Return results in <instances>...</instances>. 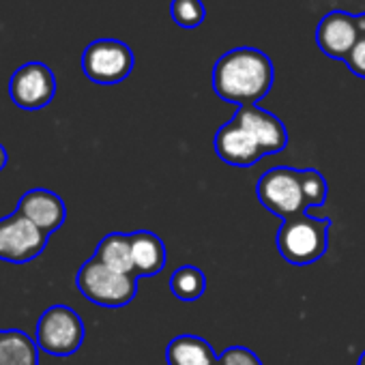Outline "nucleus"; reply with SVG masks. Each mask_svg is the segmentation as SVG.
Here are the masks:
<instances>
[{"label": "nucleus", "mask_w": 365, "mask_h": 365, "mask_svg": "<svg viewBox=\"0 0 365 365\" xmlns=\"http://www.w3.org/2000/svg\"><path fill=\"white\" fill-rule=\"evenodd\" d=\"M273 86V63L256 48H235L220 56L213 69V88L220 99L256 106Z\"/></svg>", "instance_id": "f257e3e1"}, {"label": "nucleus", "mask_w": 365, "mask_h": 365, "mask_svg": "<svg viewBox=\"0 0 365 365\" xmlns=\"http://www.w3.org/2000/svg\"><path fill=\"white\" fill-rule=\"evenodd\" d=\"M329 220H316L309 215H297L284 220L277 232V250L286 262L303 267L322 258L327 252Z\"/></svg>", "instance_id": "f03ea898"}, {"label": "nucleus", "mask_w": 365, "mask_h": 365, "mask_svg": "<svg viewBox=\"0 0 365 365\" xmlns=\"http://www.w3.org/2000/svg\"><path fill=\"white\" fill-rule=\"evenodd\" d=\"M78 290L95 305L123 307L133 301L138 290V277L108 269L95 256L82 264L76 277Z\"/></svg>", "instance_id": "7ed1b4c3"}, {"label": "nucleus", "mask_w": 365, "mask_h": 365, "mask_svg": "<svg viewBox=\"0 0 365 365\" xmlns=\"http://www.w3.org/2000/svg\"><path fill=\"white\" fill-rule=\"evenodd\" d=\"M35 341L48 354L69 356L84 341V322L69 305H52L39 316Z\"/></svg>", "instance_id": "20e7f679"}, {"label": "nucleus", "mask_w": 365, "mask_h": 365, "mask_svg": "<svg viewBox=\"0 0 365 365\" xmlns=\"http://www.w3.org/2000/svg\"><path fill=\"white\" fill-rule=\"evenodd\" d=\"M258 200L269 209L271 213L290 220L305 213V200L301 192V178L299 170L292 168H271L267 170L258 185H256Z\"/></svg>", "instance_id": "39448f33"}, {"label": "nucleus", "mask_w": 365, "mask_h": 365, "mask_svg": "<svg viewBox=\"0 0 365 365\" xmlns=\"http://www.w3.org/2000/svg\"><path fill=\"white\" fill-rule=\"evenodd\" d=\"M133 69V52L116 39H97L82 54V71L95 84H118Z\"/></svg>", "instance_id": "423d86ee"}, {"label": "nucleus", "mask_w": 365, "mask_h": 365, "mask_svg": "<svg viewBox=\"0 0 365 365\" xmlns=\"http://www.w3.org/2000/svg\"><path fill=\"white\" fill-rule=\"evenodd\" d=\"M48 237L20 213L0 220V260L14 264L31 262L46 250Z\"/></svg>", "instance_id": "0eeeda50"}, {"label": "nucleus", "mask_w": 365, "mask_h": 365, "mask_svg": "<svg viewBox=\"0 0 365 365\" xmlns=\"http://www.w3.org/2000/svg\"><path fill=\"white\" fill-rule=\"evenodd\" d=\"M11 101L22 110H41L56 95V78L46 63H26L9 80Z\"/></svg>", "instance_id": "6e6552de"}, {"label": "nucleus", "mask_w": 365, "mask_h": 365, "mask_svg": "<svg viewBox=\"0 0 365 365\" xmlns=\"http://www.w3.org/2000/svg\"><path fill=\"white\" fill-rule=\"evenodd\" d=\"M361 35L363 33L356 16H350L346 11H331L318 22L316 43L327 56L335 61H346Z\"/></svg>", "instance_id": "1a4fd4ad"}, {"label": "nucleus", "mask_w": 365, "mask_h": 365, "mask_svg": "<svg viewBox=\"0 0 365 365\" xmlns=\"http://www.w3.org/2000/svg\"><path fill=\"white\" fill-rule=\"evenodd\" d=\"M232 120H237L260 144L264 155L279 153L288 144V131L284 123L275 114L258 106H241Z\"/></svg>", "instance_id": "9d476101"}, {"label": "nucleus", "mask_w": 365, "mask_h": 365, "mask_svg": "<svg viewBox=\"0 0 365 365\" xmlns=\"http://www.w3.org/2000/svg\"><path fill=\"white\" fill-rule=\"evenodd\" d=\"M16 213H20L29 222H33L46 235L56 232L67 220V207H65L63 198L58 194L50 192V190H31V192H26L20 198Z\"/></svg>", "instance_id": "9b49d317"}, {"label": "nucleus", "mask_w": 365, "mask_h": 365, "mask_svg": "<svg viewBox=\"0 0 365 365\" xmlns=\"http://www.w3.org/2000/svg\"><path fill=\"white\" fill-rule=\"evenodd\" d=\"M215 150L222 161L237 168H250L264 157L260 144L237 120H230L224 127H220L215 135Z\"/></svg>", "instance_id": "f8f14e48"}, {"label": "nucleus", "mask_w": 365, "mask_h": 365, "mask_svg": "<svg viewBox=\"0 0 365 365\" xmlns=\"http://www.w3.org/2000/svg\"><path fill=\"white\" fill-rule=\"evenodd\" d=\"M131 252H133V269L135 277H153L165 267V245L163 241L146 230L131 235Z\"/></svg>", "instance_id": "ddd939ff"}, {"label": "nucleus", "mask_w": 365, "mask_h": 365, "mask_svg": "<svg viewBox=\"0 0 365 365\" xmlns=\"http://www.w3.org/2000/svg\"><path fill=\"white\" fill-rule=\"evenodd\" d=\"M168 365H220L213 346L198 335H178L168 344Z\"/></svg>", "instance_id": "4468645a"}, {"label": "nucleus", "mask_w": 365, "mask_h": 365, "mask_svg": "<svg viewBox=\"0 0 365 365\" xmlns=\"http://www.w3.org/2000/svg\"><path fill=\"white\" fill-rule=\"evenodd\" d=\"M0 365H39V346L24 331L0 333Z\"/></svg>", "instance_id": "2eb2a0df"}, {"label": "nucleus", "mask_w": 365, "mask_h": 365, "mask_svg": "<svg viewBox=\"0 0 365 365\" xmlns=\"http://www.w3.org/2000/svg\"><path fill=\"white\" fill-rule=\"evenodd\" d=\"M95 258L101 264H106L108 269L116 271V273L135 275V269H133V252H131V235L112 232V235L103 237L101 243L97 245Z\"/></svg>", "instance_id": "dca6fc26"}, {"label": "nucleus", "mask_w": 365, "mask_h": 365, "mask_svg": "<svg viewBox=\"0 0 365 365\" xmlns=\"http://www.w3.org/2000/svg\"><path fill=\"white\" fill-rule=\"evenodd\" d=\"M207 279L205 273L198 267H180L170 277V290L180 301H196L205 294Z\"/></svg>", "instance_id": "f3484780"}, {"label": "nucleus", "mask_w": 365, "mask_h": 365, "mask_svg": "<svg viewBox=\"0 0 365 365\" xmlns=\"http://www.w3.org/2000/svg\"><path fill=\"white\" fill-rule=\"evenodd\" d=\"M170 16L180 29H198L205 22L207 9L202 0H172Z\"/></svg>", "instance_id": "a211bd4d"}, {"label": "nucleus", "mask_w": 365, "mask_h": 365, "mask_svg": "<svg viewBox=\"0 0 365 365\" xmlns=\"http://www.w3.org/2000/svg\"><path fill=\"white\" fill-rule=\"evenodd\" d=\"M305 207H320L327 200V182L318 170H299Z\"/></svg>", "instance_id": "6ab92c4d"}, {"label": "nucleus", "mask_w": 365, "mask_h": 365, "mask_svg": "<svg viewBox=\"0 0 365 365\" xmlns=\"http://www.w3.org/2000/svg\"><path fill=\"white\" fill-rule=\"evenodd\" d=\"M220 365H262V363L250 348L232 346L220 354Z\"/></svg>", "instance_id": "aec40b11"}, {"label": "nucleus", "mask_w": 365, "mask_h": 365, "mask_svg": "<svg viewBox=\"0 0 365 365\" xmlns=\"http://www.w3.org/2000/svg\"><path fill=\"white\" fill-rule=\"evenodd\" d=\"M348 65V69L359 76V78H365V35H361V39L356 41V46L350 50L348 58L344 61Z\"/></svg>", "instance_id": "412c9836"}, {"label": "nucleus", "mask_w": 365, "mask_h": 365, "mask_svg": "<svg viewBox=\"0 0 365 365\" xmlns=\"http://www.w3.org/2000/svg\"><path fill=\"white\" fill-rule=\"evenodd\" d=\"M7 161H9V155H7V148L0 144V170H5V165H7Z\"/></svg>", "instance_id": "4be33fe9"}, {"label": "nucleus", "mask_w": 365, "mask_h": 365, "mask_svg": "<svg viewBox=\"0 0 365 365\" xmlns=\"http://www.w3.org/2000/svg\"><path fill=\"white\" fill-rule=\"evenodd\" d=\"M359 18V26H361V33L365 35V14L363 16H356Z\"/></svg>", "instance_id": "5701e85b"}, {"label": "nucleus", "mask_w": 365, "mask_h": 365, "mask_svg": "<svg viewBox=\"0 0 365 365\" xmlns=\"http://www.w3.org/2000/svg\"><path fill=\"white\" fill-rule=\"evenodd\" d=\"M356 365H365V350H363V354L359 356V363Z\"/></svg>", "instance_id": "b1692460"}, {"label": "nucleus", "mask_w": 365, "mask_h": 365, "mask_svg": "<svg viewBox=\"0 0 365 365\" xmlns=\"http://www.w3.org/2000/svg\"><path fill=\"white\" fill-rule=\"evenodd\" d=\"M0 333H3V331H0Z\"/></svg>", "instance_id": "393cba45"}]
</instances>
